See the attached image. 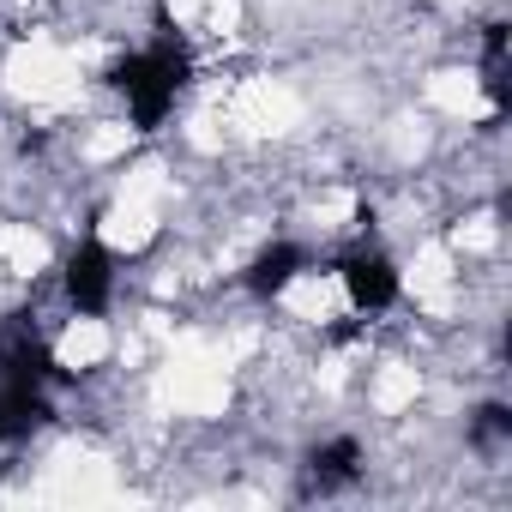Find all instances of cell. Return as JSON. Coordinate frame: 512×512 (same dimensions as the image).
Instances as JSON below:
<instances>
[{
  "instance_id": "cell-1",
  "label": "cell",
  "mask_w": 512,
  "mask_h": 512,
  "mask_svg": "<svg viewBox=\"0 0 512 512\" xmlns=\"http://www.w3.org/2000/svg\"><path fill=\"white\" fill-rule=\"evenodd\" d=\"M187 79H193V49H187V37H181L169 19H157V37H151L145 49H133V55L109 73V85H115V97L127 103V115H133L139 133H157V127L169 121V109L181 103Z\"/></svg>"
},
{
  "instance_id": "cell-2",
  "label": "cell",
  "mask_w": 512,
  "mask_h": 512,
  "mask_svg": "<svg viewBox=\"0 0 512 512\" xmlns=\"http://www.w3.org/2000/svg\"><path fill=\"white\" fill-rule=\"evenodd\" d=\"M61 290H67V308L85 314V320H103L109 302H115V253L103 241V229H85L67 260H61Z\"/></svg>"
},
{
  "instance_id": "cell-3",
  "label": "cell",
  "mask_w": 512,
  "mask_h": 512,
  "mask_svg": "<svg viewBox=\"0 0 512 512\" xmlns=\"http://www.w3.org/2000/svg\"><path fill=\"white\" fill-rule=\"evenodd\" d=\"M332 272L344 278V296H350V308H356L362 320L398 308V296H404V278H398V266H392V253L374 247V241H356L350 253H338Z\"/></svg>"
},
{
  "instance_id": "cell-4",
  "label": "cell",
  "mask_w": 512,
  "mask_h": 512,
  "mask_svg": "<svg viewBox=\"0 0 512 512\" xmlns=\"http://www.w3.org/2000/svg\"><path fill=\"white\" fill-rule=\"evenodd\" d=\"M0 380H19V386H67V374H61V362H55V350L31 332V320L19 314V326H7L0 332Z\"/></svg>"
},
{
  "instance_id": "cell-5",
  "label": "cell",
  "mask_w": 512,
  "mask_h": 512,
  "mask_svg": "<svg viewBox=\"0 0 512 512\" xmlns=\"http://www.w3.org/2000/svg\"><path fill=\"white\" fill-rule=\"evenodd\" d=\"M55 422V404L43 386H19V380H0V446H25L31 434H43Z\"/></svg>"
},
{
  "instance_id": "cell-6",
  "label": "cell",
  "mask_w": 512,
  "mask_h": 512,
  "mask_svg": "<svg viewBox=\"0 0 512 512\" xmlns=\"http://www.w3.org/2000/svg\"><path fill=\"white\" fill-rule=\"evenodd\" d=\"M308 494H338V488H356L362 482V440L356 434H332L308 452Z\"/></svg>"
},
{
  "instance_id": "cell-7",
  "label": "cell",
  "mask_w": 512,
  "mask_h": 512,
  "mask_svg": "<svg viewBox=\"0 0 512 512\" xmlns=\"http://www.w3.org/2000/svg\"><path fill=\"white\" fill-rule=\"evenodd\" d=\"M314 266V253L308 247H296V241H272V247H260L253 253V266H247V296H260V302H272V296H284L302 272Z\"/></svg>"
},
{
  "instance_id": "cell-8",
  "label": "cell",
  "mask_w": 512,
  "mask_h": 512,
  "mask_svg": "<svg viewBox=\"0 0 512 512\" xmlns=\"http://www.w3.org/2000/svg\"><path fill=\"white\" fill-rule=\"evenodd\" d=\"M482 91H488L494 115H506L512 91H506V25H500V19L482 31Z\"/></svg>"
},
{
  "instance_id": "cell-9",
  "label": "cell",
  "mask_w": 512,
  "mask_h": 512,
  "mask_svg": "<svg viewBox=\"0 0 512 512\" xmlns=\"http://www.w3.org/2000/svg\"><path fill=\"white\" fill-rule=\"evenodd\" d=\"M470 440H476V446H506V440H512V416H506V404H482L476 422H470Z\"/></svg>"
}]
</instances>
